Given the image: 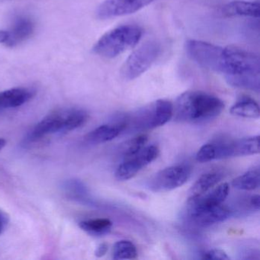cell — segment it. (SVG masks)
<instances>
[{"label":"cell","mask_w":260,"mask_h":260,"mask_svg":"<svg viewBox=\"0 0 260 260\" xmlns=\"http://www.w3.org/2000/svg\"><path fill=\"white\" fill-rule=\"evenodd\" d=\"M224 106L215 95L202 91H188L178 97L173 106V115L179 122H205L218 117Z\"/></svg>","instance_id":"cell-1"},{"label":"cell","mask_w":260,"mask_h":260,"mask_svg":"<svg viewBox=\"0 0 260 260\" xmlns=\"http://www.w3.org/2000/svg\"><path fill=\"white\" fill-rule=\"evenodd\" d=\"M142 34V29L137 25L116 27L100 38L94 46V53L106 58H115L135 48Z\"/></svg>","instance_id":"cell-2"},{"label":"cell","mask_w":260,"mask_h":260,"mask_svg":"<svg viewBox=\"0 0 260 260\" xmlns=\"http://www.w3.org/2000/svg\"><path fill=\"white\" fill-rule=\"evenodd\" d=\"M88 114L78 109L57 110L47 115L29 132L28 140L37 141L47 135L71 132L83 126L87 121Z\"/></svg>","instance_id":"cell-3"},{"label":"cell","mask_w":260,"mask_h":260,"mask_svg":"<svg viewBox=\"0 0 260 260\" xmlns=\"http://www.w3.org/2000/svg\"><path fill=\"white\" fill-rule=\"evenodd\" d=\"M173 116V105L167 100L153 102L128 115L123 121L127 127L135 130H150L167 124Z\"/></svg>","instance_id":"cell-4"},{"label":"cell","mask_w":260,"mask_h":260,"mask_svg":"<svg viewBox=\"0 0 260 260\" xmlns=\"http://www.w3.org/2000/svg\"><path fill=\"white\" fill-rule=\"evenodd\" d=\"M160 53V46L153 41L145 42L135 50L121 67V74L127 80H135L145 73Z\"/></svg>","instance_id":"cell-5"},{"label":"cell","mask_w":260,"mask_h":260,"mask_svg":"<svg viewBox=\"0 0 260 260\" xmlns=\"http://www.w3.org/2000/svg\"><path fill=\"white\" fill-rule=\"evenodd\" d=\"M191 173V169L185 165L167 167L152 176L147 185L155 192L172 191L183 185L189 179Z\"/></svg>","instance_id":"cell-6"},{"label":"cell","mask_w":260,"mask_h":260,"mask_svg":"<svg viewBox=\"0 0 260 260\" xmlns=\"http://www.w3.org/2000/svg\"><path fill=\"white\" fill-rule=\"evenodd\" d=\"M158 155L159 149L156 146L144 147L135 156L124 159L115 171V178L119 181H125L135 177L144 167L154 161Z\"/></svg>","instance_id":"cell-7"},{"label":"cell","mask_w":260,"mask_h":260,"mask_svg":"<svg viewBox=\"0 0 260 260\" xmlns=\"http://www.w3.org/2000/svg\"><path fill=\"white\" fill-rule=\"evenodd\" d=\"M154 0H106L97 10V17L100 19L127 16L139 11Z\"/></svg>","instance_id":"cell-8"},{"label":"cell","mask_w":260,"mask_h":260,"mask_svg":"<svg viewBox=\"0 0 260 260\" xmlns=\"http://www.w3.org/2000/svg\"><path fill=\"white\" fill-rule=\"evenodd\" d=\"M189 218L200 226H208L229 218L231 211L228 207L218 205L211 207H187Z\"/></svg>","instance_id":"cell-9"},{"label":"cell","mask_w":260,"mask_h":260,"mask_svg":"<svg viewBox=\"0 0 260 260\" xmlns=\"http://www.w3.org/2000/svg\"><path fill=\"white\" fill-rule=\"evenodd\" d=\"M229 185L226 182L200 196H191L187 202V207H211L221 205L229 194Z\"/></svg>","instance_id":"cell-10"},{"label":"cell","mask_w":260,"mask_h":260,"mask_svg":"<svg viewBox=\"0 0 260 260\" xmlns=\"http://www.w3.org/2000/svg\"><path fill=\"white\" fill-rule=\"evenodd\" d=\"M220 12L225 17L258 18L260 4L258 1H233L223 6Z\"/></svg>","instance_id":"cell-11"},{"label":"cell","mask_w":260,"mask_h":260,"mask_svg":"<svg viewBox=\"0 0 260 260\" xmlns=\"http://www.w3.org/2000/svg\"><path fill=\"white\" fill-rule=\"evenodd\" d=\"M35 92L28 88L18 87L0 92V110L20 107L28 103Z\"/></svg>","instance_id":"cell-12"},{"label":"cell","mask_w":260,"mask_h":260,"mask_svg":"<svg viewBox=\"0 0 260 260\" xmlns=\"http://www.w3.org/2000/svg\"><path fill=\"white\" fill-rule=\"evenodd\" d=\"M35 25L31 19L26 17H19L16 19L11 30L8 32L6 45L14 47L25 42L34 31Z\"/></svg>","instance_id":"cell-13"},{"label":"cell","mask_w":260,"mask_h":260,"mask_svg":"<svg viewBox=\"0 0 260 260\" xmlns=\"http://www.w3.org/2000/svg\"><path fill=\"white\" fill-rule=\"evenodd\" d=\"M124 130L125 125L122 121L117 124H103L89 132L86 140L92 144H103L115 139Z\"/></svg>","instance_id":"cell-14"},{"label":"cell","mask_w":260,"mask_h":260,"mask_svg":"<svg viewBox=\"0 0 260 260\" xmlns=\"http://www.w3.org/2000/svg\"><path fill=\"white\" fill-rule=\"evenodd\" d=\"M259 136L230 141V157L250 156L259 153Z\"/></svg>","instance_id":"cell-15"},{"label":"cell","mask_w":260,"mask_h":260,"mask_svg":"<svg viewBox=\"0 0 260 260\" xmlns=\"http://www.w3.org/2000/svg\"><path fill=\"white\" fill-rule=\"evenodd\" d=\"M223 173L217 170L210 171L201 176L190 189L191 196H200L214 188L223 179Z\"/></svg>","instance_id":"cell-16"},{"label":"cell","mask_w":260,"mask_h":260,"mask_svg":"<svg viewBox=\"0 0 260 260\" xmlns=\"http://www.w3.org/2000/svg\"><path fill=\"white\" fill-rule=\"evenodd\" d=\"M231 115L240 118L257 119L259 118V106L255 100L243 97L237 102L230 110Z\"/></svg>","instance_id":"cell-17"},{"label":"cell","mask_w":260,"mask_h":260,"mask_svg":"<svg viewBox=\"0 0 260 260\" xmlns=\"http://www.w3.org/2000/svg\"><path fill=\"white\" fill-rule=\"evenodd\" d=\"M62 189L68 199L81 203L89 202L87 188L78 179H71L65 181L62 185Z\"/></svg>","instance_id":"cell-18"},{"label":"cell","mask_w":260,"mask_h":260,"mask_svg":"<svg viewBox=\"0 0 260 260\" xmlns=\"http://www.w3.org/2000/svg\"><path fill=\"white\" fill-rule=\"evenodd\" d=\"M260 173L258 169L249 170L233 180L234 188L243 191H252L259 187Z\"/></svg>","instance_id":"cell-19"},{"label":"cell","mask_w":260,"mask_h":260,"mask_svg":"<svg viewBox=\"0 0 260 260\" xmlns=\"http://www.w3.org/2000/svg\"><path fill=\"white\" fill-rule=\"evenodd\" d=\"M80 228L92 236H103L109 234L112 228V222L108 218L90 219L80 223Z\"/></svg>","instance_id":"cell-20"},{"label":"cell","mask_w":260,"mask_h":260,"mask_svg":"<svg viewBox=\"0 0 260 260\" xmlns=\"http://www.w3.org/2000/svg\"><path fill=\"white\" fill-rule=\"evenodd\" d=\"M138 257L136 246L129 240H120L115 243L112 249L114 259H134Z\"/></svg>","instance_id":"cell-21"},{"label":"cell","mask_w":260,"mask_h":260,"mask_svg":"<svg viewBox=\"0 0 260 260\" xmlns=\"http://www.w3.org/2000/svg\"><path fill=\"white\" fill-rule=\"evenodd\" d=\"M148 139V136L143 134V135L135 137V138L126 141L121 147V153H122L124 159L132 157L139 153L143 148L146 147Z\"/></svg>","instance_id":"cell-22"},{"label":"cell","mask_w":260,"mask_h":260,"mask_svg":"<svg viewBox=\"0 0 260 260\" xmlns=\"http://www.w3.org/2000/svg\"><path fill=\"white\" fill-rule=\"evenodd\" d=\"M196 159L201 164H205L216 159V148L214 143L202 146L196 153Z\"/></svg>","instance_id":"cell-23"},{"label":"cell","mask_w":260,"mask_h":260,"mask_svg":"<svg viewBox=\"0 0 260 260\" xmlns=\"http://www.w3.org/2000/svg\"><path fill=\"white\" fill-rule=\"evenodd\" d=\"M204 258H207V259L228 260L230 259V257L222 249H213L204 254Z\"/></svg>","instance_id":"cell-24"},{"label":"cell","mask_w":260,"mask_h":260,"mask_svg":"<svg viewBox=\"0 0 260 260\" xmlns=\"http://www.w3.org/2000/svg\"><path fill=\"white\" fill-rule=\"evenodd\" d=\"M108 249H109V246H108V245L106 244V243H101V244L99 245L95 251V256H104V255H106V252H107Z\"/></svg>","instance_id":"cell-25"},{"label":"cell","mask_w":260,"mask_h":260,"mask_svg":"<svg viewBox=\"0 0 260 260\" xmlns=\"http://www.w3.org/2000/svg\"><path fill=\"white\" fill-rule=\"evenodd\" d=\"M250 205H252L255 209H259L260 207V197L258 194H254L252 197L250 198V201H249Z\"/></svg>","instance_id":"cell-26"},{"label":"cell","mask_w":260,"mask_h":260,"mask_svg":"<svg viewBox=\"0 0 260 260\" xmlns=\"http://www.w3.org/2000/svg\"><path fill=\"white\" fill-rule=\"evenodd\" d=\"M8 38L7 31H0V44H5Z\"/></svg>","instance_id":"cell-27"},{"label":"cell","mask_w":260,"mask_h":260,"mask_svg":"<svg viewBox=\"0 0 260 260\" xmlns=\"http://www.w3.org/2000/svg\"><path fill=\"white\" fill-rule=\"evenodd\" d=\"M0 220H4L6 223L8 221V217H7V214L3 212L2 211H0Z\"/></svg>","instance_id":"cell-28"},{"label":"cell","mask_w":260,"mask_h":260,"mask_svg":"<svg viewBox=\"0 0 260 260\" xmlns=\"http://www.w3.org/2000/svg\"><path fill=\"white\" fill-rule=\"evenodd\" d=\"M6 145H7V141L4 138H0V152L5 147Z\"/></svg>","instance_id":"cell-29"},{"label":"cell","mask_w":260,"mask_h":260,"mask_svg":"<svg viewBox=\"0 0 260 260\" xmlns=\"http://www.w3.org/2000/svg\"><path fill=\"white\" fill-rule=\"evenodd\" d=\"M6 224H7V223H6L5 221H4V220H0V234L4 232Z\"/></svg>","instance_id":"cell-30"}]
</instances>
